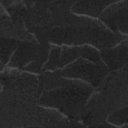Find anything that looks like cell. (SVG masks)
Returning <instances> with one entry per match:
<instances>
[{
	"label": "cell",
	"instance_id": "cell-4",
	"mask_svg": "<svg viewBox=\"0 0 128 128\" xmlns=\"http://www.w3.org/2000/svg\"><path fill=\"white\" fill-rule=\"evenodd\" d=\"M101 57L110 68H117L127 61V47L122 44L117 48L103 50Z\"/></svg>",
	"mask_w": 128,
	"mask_h": 128
},
{
	"label": "cell",
	"instance_id": "cell-7",
	"mask_svg": "<svg viewBox=\"0 0 128 128\" xmlns=\"http://www.w3.org/2000/svg\"><path fill=\"white\" fill-rule=\"evenodd\" d=\"M80 55L94 62L96 64L104 65L100 60V54L98 52L93 48L86 46L80 48Z\"/></svg>",
	"mask_w": 128,
	"mask_h": 128
},
{
	"label": "cell",
	"instance_id": "cell-5",
	"mask_svg": "<svg viewBox=\"0 0 128 128\" xmlns=\"http://www.w3.org/2000/svg\"><path fill=\"white\" fill-rule=\"evenodd\" d=\"M111 1L95 2L94 4H89L88 2H80L79 4H76L74 6L73 10L76 12L86 14L93 16H98L100 15L102 9L106 6Z\"/></svg>",
	"mask_w": 128,
	"mask_h": 128
},
{
	"label": "cell",
	"instance_id": "cell-8",
	"mask_svg": "<svg viewBox=\"0 0 128 128\" xmlns=\"http://www.w3.org/2000/svg\"><path fill=\"white\" fill-rule=\"evenodd\" d=\"M116 118H112V122L116 124H122L124 122V120H126V118H124V116H127V108L122 110V111H120L117 113L116 116H114Z\"/></svg>",
	"mask_w": 128,
	"mask_h": 128
},
{
	"label": "cell",
	"instance_id": "cell-2",
	"mask_svg": "<svg viewBox=\"0 0 128 128\" xmlns=\"http://www.w3.org/2000/svg\"><path fill=\"white\" fill-rule=\"evenodd\" d=\"M107 71L105 65L94 64L80 58L64 68L62 72V75L86 80L96 86L98 84Z\"/></svg>",
	"mask_w": 128,
	"mask_h": 128
},
{
	"label": "cell",
	"instance_id": "cell-1",
	"mask_svg": "<svg viewBox=\"0 0 128 128\" xmlns=\"http://www.w3.org/2000/svg\"><path fill=\"white\" fill-rule=\"evenodd\" d=\"M91 91V88L84 84L70 82L68 87L66 85V88L49 92L43 100L46 104L73 115L80 112Z\"/></svg>",
	"mask_w": 128,
	"mask_h": 128
},
{
	"label": "cell",
	"instance_id": "cell-6",
	"mask_svg": "<svg viewBox=\"0 0 128 128\" xmlns=\"http://www.w3.org/2000/svg\"><path fill=\"white\" fill-rule=\"evenodd\" d=\"M80 50L78 48H65L60 58L58 67H62L76 59L80 55Z\"/></svg>",
	"mask_w": 128,
	"mask_h": 128
},
{
	"label": "cell",
	"instance_id": "cell-3",
	"mask_svg": "<svg viewBox=\"0 0 128 128\" xmlns=\"http://www.w3.org/2000/svg\"><path fill=\"white\" fill-rule=\"evenodd\" d=\"M127 1L112 6L102 14L100 18L113 30L127 32Z\"/></svg>",
	"mask_w": 128,
	"mask_h": 128
}]
</instances>
